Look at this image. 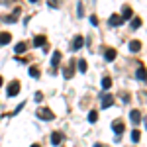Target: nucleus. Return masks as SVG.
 Wrapping results in <instances>:
<instances>
[{
    "mask_svg": "<svg viewBox=\"0 0 147 147\" xmlns=\"http://www.w3.org/2000/svg\"><path fill=\"white\" fill-rule=\"evenodd\" d=\"M143 124H145V129H147V116L143 118Z\"/></svg>",
    "mask_w": 147,
    "mask_h": 147,
    "instance_id": "obj_27",
    "label": "nucleus"
},
{
    "mask_svg": "<svg viewBox=\"0 0 147 147\" xmlns=\"http://www.w3.org/2000/svg\"><path fill=\"white\" fill-rule=\"evenodd\" d=\"M6 92H8L10 98L18 96V92H20V82H18V80H12L10 84H8V88H6Z\"/></svg>",
    "mask_w": 147,
    "mask_h": 147,
    "instance_id": "obj_2",
    "label": "nucleus"
},
{
    "mask_svg": "<svg viewBox=\"0 0 147 147\" xmlns=\"http://www.w3.org/2000/svg\"><path fill=\"white\" fill-rule=\"evenodd\" d=\"M77 12H79V16L82 18V14H84V10H82V2H79V6H77Z\"/></svg>",
    "mask_w": 147,
    "mask_h": 147,
    "instance_id": "obj_24",
    "label": "nucleus"
},
{
    "mask_svg": "<svg viewBox=\"0 0 147 147\" xmlns=\"http://www.w3.org/2000/svg\"><path fill=\"white\" fill-rule=\"evenodd\" d=\"M114 104V96L112 94H104L102 96V108H110Z\"/></svg>",
    "mask_w": 147,
    "mask_h": 147,
    "instance_id": "obj_8",
    "label": "nucleus"
},
{
    "mask_svg": "<svg viewBox=\"0 0 147 147\" xmlns=\"http://www.w3.org/2000/svg\"><path fill=\"white\" fill-rule=\"evenodd\" d=\"M112 129H114V134H124V129H125V124L122 122V120H114L112 122Z\"/></svg>",
    "mask_w": 147,
    "mask_h": 147,
    "instance_id": "obj_4",
    "label": "nucleus"
},
{
    "mask_svg": "<svg viewBox=\"0 0 147 147\" xmlns=\"http://www.w3.org/2000/svg\"><path fill=\"white\" fill-rule=\"evenodd\" d=\"M34 45L35 47L45 45V37H43V35H35V37H34Z\"/></svg>",
    "mask_w": 147,
    "mask_h": 147,
    "instance_id": "obj_16",
    "label": "nucleus"
},
{
    "mask_svg": "<svg viewBox=\"0 0 147 147\" xmlns=\"http://www.w3.org/2000/svg\"><path fill=\"white\" fill-rule=\"evenodd\" d=\"M129 120H131V124H134V125H137L139 122H141V112H139V110L129 112Z\"/></svg>",
    "mask_w": 147,
    "mask_h": 147,
    "instance_id": "obj_7",
    "label": "nucleus"
},
{
    "mask_svg": "<svg viewBox=\"0 0 147 147\" xmlns=\"http://www.w3.org/2000/svg\"><path fill=\"white\" fill-rule=\"evenodd\" d=\"M131 28H134V30L141 28V20H139V18H134V20H131Z\"/></svg>",
    "mask_w": 147,
    "mask_h": 147,
    "instance_id": "obj_21",
    "label": "nucleus"
},
{
    "mask_svg": "<svg viewBox=\"0 0 147 147\" xmlns=\"http://www.w3.org/2000/svg\"><path fill=\"white\" fill-rule=\"evenodd\" d=\"M51 63H53L55 67L61 63V53H59V51H55V53H53V57H51Z\"/></svg>",
    "mask_w": 147,
    "mask_h": 147,
    "instance_id": "obj_18",
    "label": "nucleus"
},
{
    "mask_svg": "<svg viewBox=\"0 0 147 147\" xmlns=\"http://www.w3.org/2000/svg\"><path fill=\"white\" fill-rule=\"evenodd\" d=\"M26 49H28V43H26V41H20V43H16V49H14V51H16L18 55H22V53H26Z\"/></svg>",
    "mask_w": 147,
    "mask_h": 147,
    "instance_id": "obj_10",
    "label": "nucleus"
},
{
    "mask_svg": "<svg viewBox=\"0 0 147 147\" xmlns=\"http://www.w3.org/2000/svg\"><path fill=\"white\" fill-rule=\"evenodd\" d=\"M88 122H90V124L98 122V112H94V110H92V112H88Z\"/></svg>",
    "mask_w": 147,
    "mask_h": 147,
    "instance_id": "obj_19",
    "label": "nucleus"
},
{
    "mask_svg": "<svg viewBox=\"0 0 147 147\" xmlns=\"http://www.w3.org/2000/svg\"><path fill=\"white\" fill-rule=\"evenodd\" d=\"M32 147H39V145H37V143H34V145H32Z\"/></svg>",
    "mask_w": 147,
    "mask_h": 147,
    "instance_id": "obj_29",
    "label": "nucleus"
},
{
    "mask_svg": "<svg viewBox=\"0 0 147 147\" xmlns=\"http://www.w3.org/2000/svg\"><path fill=\"white\" fill-rule=\"evenodd\" d=\"M77 65H79V71H80V73H86V61H84V59H80Z\"/></svg>",
    "mask_w": 147,
    "mask_h": 147,
    "instance_id": "obj_20",
    "label": "nucleus"
},
{
    "mask_svg": "<svg viewBox=\"0 0 147 147\" xmlns=\"http://www.w3.org/2000/svg\"><path fill=\"white\" fill-rule=\"evenodd\" d=\"M122 22H124V20H122V16H118V14H112V16H110V20H108V24H110L112 28H118Z\"/></svg>",
    "mask_w": 147,
    "mask_h": 147,
    "instance_id": "obj_6",
    "label": "nucleus"
},
{
    "mask_svg": "<svg viewBox=\"0 0 147 147\" xmlns=\"http://www.w3.org/2000/svg\"><path fill=\"white\" fill-rule=\"evenodd\" d=\"M136 79L137 80H141V82H147V69L139 63V67L136 69Z\"/></svg>",
    "mask_w": 147,
    "mask_h": 147,
    "instance_id": "obj_3",
    "label": "nucleus"
},
{
    "mask_svg": "<svg viewBox=\"0 0 147 147\" xmlns=\"http://www.w3.org/2000/svg\"><path fill=\"white\" fill-rule=\"evenodd\" d=\"M90 24L92 26H98V18L96 16H90Z\"/></svg>",
    "mask_w": 147,
    "mask_h": 147,
    "instance_id": "obj_26",
    "label": "nucleus"
},
{
    "mask_svg": "<svg viewBox=\"0 0 147 147\" xmlns=\"http://www.w3.org/2000/svg\"><path fill=\"white\" fill-rule=\"evenodd\" d=\"M110 86H112V79H110V77H104V79H102V88L108 90Z\"/></svg>",
    "mask_w": 147,
    "mask_h": 147,
    "instance_id": "obj_17",
    "label": "nucleus"
},
{
    "mask_svg": "<svg viewBox=\"0 0 147 147\" xmlns=\"http://www.w3.org/2000/svg\"><path fill=\"white\" fill-rule=\"evenodd\" d=\"M139 137H141L139 129H134V131H131V139H134V141H139Z\"/></svg>",
    "mask_w": 147,
    "mask_h": 147,
    "instance_id": "obj_23",
    "label": "nucleus"
},
{
    "mask_svg": "<svg viewBox=\"0 0 147 147\" xmlns=\"http://www.w3.org/2000/svg\"><path fill=\"white\" fill-rule=\"evenodd\" d=\"M116 55H118L116 49H106V51H104V59H106V61H114Z\"/></svg>",
    "mask_w": 147,
    "mask_h": 147,
    "instance_id": "obj_11",
    "label": "nucleus"
},
{
    "mask_svg": "<svg viewBox=\"0 0 147 147\" xmlns=\"http://www.w3.org/2000/svg\"><path fill=\"white\" fill-rule=\"evenodd\" d=\"M10 39H12V34H8V32H0V45L10 43Z\"/></svg>",
    "mask_w": 147,
    "mask_h": 147,
    "instance_id": "obj_9",
    "label": "nucleus"
},
{
    "mask_svg": "<svg viewBox=\"0 0 147 147\" xmlns=\"http://www.w3.org/2000/svg\"><path fill=\"white\" fill-rule=\"evenodd\" d=\"M129 18H134L131 8H129V6H124V10H122V20H129Z\"/></svg>",
    "mask_w": 147,
    "mask_h": 147,
    "instance_id": "obj_13",
    "label": "nucleus"
},
{
    "mask_svg": "<svg viewBox=\"0 0 147 147\" xmlns=\"http://www.w3.org/2000/svg\"><path fill=\"white\" fill-rule=\"evenodd\" d=\"M94 147H102V145H100V143H94Z\"/></svg>",
    "mask_w": 147,
    "mask_h": 147,
    "instance_id": "obj_28",
    "label": "nucleus"
},
{
    "mask_svg": "<svg viewBox=\"0 0 147 147\" xmlns=\"http://www.w3.org/2000/svg\"><path fill=\"white\" fill-rule=\"evenodd\" d=\"M82 45H84V39H82V35H77V37L73 39V47H71V51H79Z\"/></svg>",
    "mask_w": 147,
    "mask_h": 147,
    "instance_id": "obj_5",
    "label": "nucleus"
},
{
    "mask_svg": "<svg viewBox=\"0 0 147 147\" xmlns=\"http://www.w3.org/2000/svg\"><path fill=\"white\" fill-rule=\"evenodd\" d=\"M141 49V41H137V39H134V41H129V51H134V53H137Z\"/></svg>",
    "mask_w": 147,
    "mask_h": 147,
    "instance_id": "obj_14",
    "label": "nucleus"
},
{
    "mask_svg": "<svg viewBox=\"0 0 147 147\" xmlns=\"http://www.w3.org/2000/svg\"><path fill=\"white\" fill-rule=\"evenodd\" d=\"M0 86H2V77H0Z\"/></svg>",
    "mask_w": 147,
    "mask_h": 147,
    "instance_id": "obj_30",
    "label": "nucleus"
},
{
    "mask_svg": "<svg viewBox=\"0 0 147 147\" xmlns=\"http://www.w3.org/2000/svg\"><path fill=\"white\" fill-rule=\"evenodd\" d=\"M30 75H32L34 79H37V77H39V69H35V67H30Z\"/></svg>",
    "mask_w": 147,
    "mask_h": 147,
    "instance_id": "obj_22",
    "label": "nucleus"
},
{
    "mask_svg": "<svg viewBox=\"0 0 147 147\" xmlns=\"http://www.w3.org/2000/svg\"><path fill=\"white\" fill-rule=\"evenodd\" d=\"M73 73H75V67H73V65H69V67L63 69V77H65V79H71Z\"/></svg>",
    "mask_w": 147,
    "mask_h": 147,
    "instance_id": "obj_15",
    "label": "nucleus"
},
{
    "mask_svg": "<svg viewBox=\"0 0 147 147\" xmlns=\"http://www.w3.org/2000/svg\"><path fill=\"white\" fill-rule=\"evenodd\" d=\"M34 98H35V102H41V100H43V94H41V92H35Z\"/></svg>",
    "mask_w": 147,
    "mask_h": 147,
    "instance_id": "obj_25",
    "label": "nucleus"
},
{
    "mask_svg": "<svg viewBox=\"0 0 147 147\" xmlns=\"http://www.w3.org/2000/svg\"><path fill=\"white\" fill-rule=\"evenodd\" d=\"M61 141H63V136H61L59 131H53V134H51V143H53V145H59Z\"/></svg>",
    "mask_w": 147,
    "mask_h": 147,
    "instance_id": "obj_12",
    "label": "nucleus"
},
{
    "mask_svg": "<svg viewBox=\"0 0 147 147\" xmlns=\"http://www.w3.org/2000/svg\"><path fill=\"white\" fill-rule=\"evenodd\" d=\"M37 118H41V120H47V122H51V120L55 118V114L51 112L49 108H39V110H37Z\"/></svg>",
    "mask_w": 147,
    "mask_h": 147,
    "instance_id": "obj_1",
    "label": "nucleus"
}]
</instances>
